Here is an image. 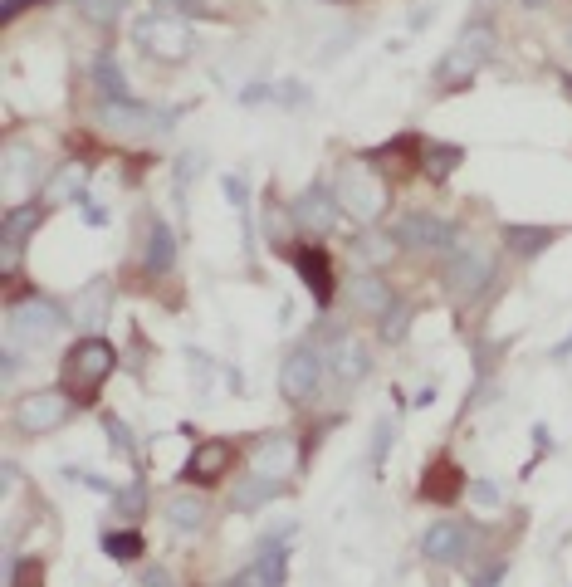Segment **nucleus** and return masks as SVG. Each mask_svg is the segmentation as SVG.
Listing matches in <instances>:
<instances>
[{
	"label": "nucleus",
	"mask_w": 572,
	"mask_h": 587,
	"mask_svg": "<svg viewBox=\"0 0 572 587\" xmlns=\"http://www.w3.org/2000/svg\"><path fill=\"white\" fill-rule=\"evenodd\" d=\"M416 157H421V177L445 181V177H455V167L465 162V147L440 142V137H421V142H416Z\"/></svg>",
	"instance_id": "aec40b11"
},
{
	"label": "nucleus",
	"mask_w": 572,
	"mask_h": 587,
	"mask_svg": "<svg viewBox=\"0 0 572 587\" xmlns=\"http://www.w3.org/2000/svg\"><path fill=\"white\" fill-rule=\"evenodd\" d=\"M84 221H88V226H108V211H103V206H88Z\"/></svg>",
	"instance_id": "37998d69"
},
{
	"label": "nucleus",
	"mask_w": 572,
	"mask_h": 587,
	"mask_svg": "<svg viewBox=\"0 0 572 587\" xmlns=\"http://www.w3.org/2000/svg\"><path fill=\"white\" fill-rule=\"evenodd\" d=\"M489 49H494V40H489V30H475V35H465L460 45L450 49L445 59L436 64V84H445V89H460V84H470L475 79V69H480L484 59H489Z\"/></svg>",
	"instance_id": "9b49d317"
},
{
	"label": "nucleus",
	"mask_w": 572,
	"mask_h": 587,
	"mask_svg": "<svg viewBox=\"0 0 572 587\" xmlns=\"http://www.w3.org/2000/svg\"><path fill=\"white\" fill-rule=\"evenodd\" d=\"M79 10H84L93 25H113L123 15V0H79Z\"/></svg>",
	"instance_id": "473e14b6"
},
{
	"label": "nucleus",
	"mask_w": 572,
	"mask_h": 587,
	"mask_svg": "<svg viewBox=\"0 0 572 587\" xmlns=\"http://www.w3.org/2000/svg\"><path fill=\"white\" fill-rule=\"evenodd\" d=\"M30 5H44V0H5V10H0V20L10 25V20H20V15H25Z\"/></svg>",
	"instance_id": "a19ab883"
},
{
	"label": "nucleus",
	"mask_w": 572,
	"mask_h": 587,
	"mask_svg": "<svg viewBox=\"0 0 572 587\" xmlns=\"http://www.w3.org/2000/svg\"><path fill=\"white\" fill-rule=\"evenodd\" d=\"M0 186H5V196L15 201V206H25V196H30V186H40V157L25 147V142H10L5 147V157H0Z\"/></svg>",
	"instance_id": "ddd939ff"
},
{
	"label": "nucleus",
	"mask_w": 572,
	"mask_h": 587,
	"mask_svg": "<svg viewBox=\"0 0 572 587\" xmlns=\"http://www.w3.org/2000/svg\"><path fill=\"white\" fill-rule=\"evenodd\" d=\"M230 460H235V446H230V441H201V446L191 451V460L181 465V480H186V485H216L220 475L230 470Z\"/></svg>",
	"instance_id": "4468645a"
},
{
	"label": "nucleus",
	"mask_w": 572,
	"mask_h": 587,
	"mask_svg": "<svg viewBox=\"0 0 572 587\" xmlns=\"http://www.w3.org/2000/svg\"><path fill=\"white\" fill-rule=\"evenodd\" d=\"M553 240H558L553 226H504V245H509L514 260H538Z\"/></svg>",
	"instance_id": "393cba45"
},
{
	"label": "nucleus",
	"mask_w": 572,
	"mask_h": 587,
	"mask_svg": "<svg viewBox=\"0 0 572 587\" xmlns=\"http://www.w3.org/2000/svg\"><path fill=\"white\" fill-rule=\"evenodd\" d=\"M64 309L54 304V299H44V294H35V299H15L10 304V314H5V348H49L59 333H64Z\"/></svg>",
	"instance_id": "f03ea898"
},
{
	"label": "nucleus",
	"mask_w": 572,
	"mask_h": 587,
	"mask_svg": "<svg viewBox=\"0 0 572 587\" xmlns=\"http://www.w3.org/2000/svg\"><path fill=\"white\" fill-rule=\"evenodd\" d=\"M558 84H563V93L572 98V74H558Z\"/></svg>",
	"instance_id": "a18cd8bd"
},
{
	"label": "nucleus",
	"mask_w": 572,
	"mask_h": 587,
	"mask_svg": "<svg viewBox=\"0 0 572 587\" xmlns=\"http://www.w3.org/2000/svg\"><path fill=\"white\" fill-rule=\"evenodd\" d=\"M167 519H172V529H181V534H196V529H206L211 509H206L201 495H176L172 504H167Z\"/></svg>",
	"instance_id": "c85d7f7f"
},
{
	"label": "nucleus",
	"mask_w": 572,
	"mask_h": 587,
	"mask_svg": "<svg viewBox=\"0 0 572 587\" xmlns=\"http://www.w3.org/2000/svg\"><path fill=\"white\" fill-rule=\"evenodd\" d=\"M98 123L118 137H162V133H172L176 113L172 108H152V103L128 98V103H103V108H98Z\"/></svg>",
	"instance_id": "39448f33"
},
{
	"label": "nucleus",
	"mask_w": 572,
	"mask_h": 587,
	"mask_svg": "<svg viewBox=\"0 0 572 587\" xmlns=\"http://www.w3.org/2000/svg\"><path fill=\"white\" fill-rule=\"evenodd\" d=\"M44 221V206L40 201H25V206H15L10 216H5V226H0V274L10 279V274L20 270V245H25V235Z\"/></svg>",
	"instance_id": "f8f14e48"
},
{
	"label": "nucleus",
	"mask_w": 572,
	"mask_h": 587,
	"mask_svg": "<svg viewBox=\"0 0 572 587\" xmlns=\"http://www.w3.org/2000/svg\"><path fill=\"white\" fill-rule=\"evenodd\" d=\"M396 250H401V245H396V235H392V230L367 226L362 235H357V255H362L367 265H387V260H392Z\"/></svg>",
	"instance_id": "c756f323"
},
{
	"label": "nucleus",
	"mask_w": 572,
	"mask_h": 587,
	"mask_svg": "<svg viewBox=\"0 0 572 587\" xmlns=\"http://www.w3.org/2000/svg\"><path fill=\"white\" fill-rule=\"evenodd\" d=\"M103 553L132 563V558H142V539H137V534H103Z\"/></svg>",
	"instance_id": "2f4dec72"
},
{
	"label": "nucleus",
	"mask_w": 572,
	"mask_h": 587,
	"mask_svg": "<svg viewBox=\"0 0 572 587\" xmlns=\"http://www.w3.org/2000/svg\"><path fill=\"white\" fill-rule=\"evenodd\" d=\"M84 162H64L54 177L44 181V206H59V201H79L84 196Z\"/></svg>",
	"instance_id": "a878e982"
},
{
	"label": "nucleus",
	"mask_w": 572,
	"mask_h": 587,
	"mask_svg": "<svg viewBox=\"0 0 572 587\" xmlns=\"http://www.w3.org/2000/svg\"><path fill=\"white\" fill-rule=\"evenodd\" d=\"M142 587H176L167 568H142Z\"/></svg>",
	"instance_id": "79ce46f5"
},
{
	"label": "nucleus",
	"mask_w": 572,
	"mask_h": 587,
	"mask_svg": "<svg viewBox=\"0 0 572 587\" xmlns=\"http://www.w3.org/2000/svg\"><path fill=\"white\" fill-rule=\"evenodd\" d=\"M216 587H235V583H216Z\"/></svg>",
	"instance_id": "de8ad7c7"
},
{
	"label": "nucleus",
	"mask_w": 572,
	"mask_h": 587,
	"mask_svg": "<svg viewBox=\"0 0 572 587\" xmlns=\"http://www.w3.org/2000/svg\"><path fill=\"white\" fill-rule=\"evenodd\" d=\"M284 495V480H269V475H245L240 485H235V495H230V509L235 514H250V509H260V504H269V499Z\"/></svg>",
	"instance_id": "b1692460"
},
{
	"label": "nucleus",
	"mask_w": 572,
	"mask_h": 587,
	"mask_svg": "<svg viewBox=\"0 0 572 587\" xmlns=\"http://www.w3.org/2000/svg\"><path fill=\"white\" fill-rule=\"evenodd\" d=\"M74 411H79V397H74L69 387H44V392H30V397L15 402V426H20L25 436H49V431H59Z\"/></svg>",
	"instance_id": "20e7f679"
},
{
	"label": "nucleus",
	"mask_w": 572,
	"mask_h": 587,
	"mask_svg": "<svg viewBox=\"0 0 572 587\" xmlns=\"http://www.w3.org/2000/svg\"><path fill=\"white\" fill-rule=\"evenodd\" d=\"M323 367H328V358L318 353V348H294L289 358H284V372H279V392L294 402V407H304V402H313L318 397V387H323Z\"/></svg>",
	"instance_id": "9d476101"
},
{
	"label": "nucleus",
	"mask_w": 572,
	"mask_h": 587,
	"mask_svg": "<svg viewBox=\"0 0 572 587\" xmlns=\"http://www.w3.org/2000/svg\"><path fill=\"white\" fill-rule=\"evenodd\" d=\"M338 216H343V206H338V196H333L323 181L304 186V191L294 196V206H289V221L304 230L308 240H323L328 230L338 226Z\"/></svg>",
	"instance_id": "1a4fd4ad"
},
{
	"label": "nucleus",
	"mask_w": 572,
	"mask_h": 587,
	"mask_svg": "<svg viewBox=\"0 0 572 587\" xmlns=\"http://www.w3.org/2000/svg\"><path fill=\"white\" fill-rule=\"evenodd\" d=\"M504 573H509V563L504 558H489V563H480V573H470V587H494Z\"/></svg>",
	"instance_id": "e433bc0d"
},
{
	"label": "nucleus",
	"mask_w": 572,
	"mask_h": 587,
	"mask_svg": "<svg viewBox=\"0 0 572 587\" xmlns=\"http://www.w3.org/2000/svg\"><path fill=\"white\" fill-rule=\"evenodd\" d=\"M406 323H411V309H406V304L396 299L392 309H387V328H382V338H387V343H396V338H406Z\"/></svg>",
	"instance_id": "f704fd0d"
},
{
	"label": "nucleus",
	"mask_w": 572,
	"mask_h": 587,
	"mask_svg": "<svg viewBox=\"0 0 572 587\" xmlns=\"http://www.w3.org/2000/svg\"><path fill=\"white\" fill-rule=\"evenodd\" d=\"M328 367L338 372V382H362L367 372H372V358H367V348L352 338V333H343V338H333V353H328Z\"/></svg>",
	"instance_id": "412c9836"
},
{
	"label": "nucleus",
	"mask_w": 572,
	"mask_h": 587,
	"mask_svg": "<svg viewBox=\"0 0 572 587\" xmlns=\"http://www.w3.org/2000/svg\"><path fill=\"white\" fill-rule=\"evenodd\" d=\"M299 460H304V451H299L294 436H264L260 451H255V470L269 480H289L299 470Z\"/></svg>",
	"instance_id": "f3484780"
},
{
	"label": "nucleus",
	"mask_w": 572,
	"mask_h": 587,
	"mask_svg": "<svg viewBox=\"0 0 572 587\" xmlns=\"http://www.w3.org/2000/svg\"><path fill=\"white\" fill-rule=\"evenodd\" d=\"M118 372V353H113V343L108 338H98V333H88V338H79L74 348H69V358H64V387L79 397V402H88L108 377Z\"/></svg>",
	"instance_id": "7ed1b4c3"
},
{
	"label": "nucleus",
	"mask_w": 572,
	"mask_h": 587,
	"mask_svg": "<svg viewBox=\"0 0 572 587\" xmlns=\"http://www.w3.org/2000/svg\"><path fill=\"white\" fill-rule=\"evenodd\" d=\"M103 431H108V441H113V451H118V455H137V441H132L128 421H118V416H103Z\"/></svg>",
	"instance_id": "72a5a7b5"
},
{
	"label": "nucleus",
	"mask_w": 572,
	"mask_h": 587,
	"mask_svg": "<svg viewBox=\"0 0 572 587\" xmlns=\"http://www.w3.org/2000/svg\"><path fill=\"white\" fill-rule=\"evenodd\" d=\"M528 10H543V5H548V0H524Z\"/></svg>",
	"instance_id": "49530a36"
},
{
	"label": "nucleus",
	"mask_w": 572,
	"mask_h": 587,
	"mask_svg": "<svg viewBox=\"0 0 572 587\" xmlns=\"http://www.w3.org/2000/svg\"><path fill=\"white\" fill-rule=\"evenodd\" d=\"M568 353H572V333H568V338H563V343H558V348H553V353H548V358H553V362H563V358H568Z\"/></svg>",
	"instance_id": "c03bdc74"
},
{
	"label": "nucleus",
	"mask_w": 572,
	"mask_h": 587,
	"mask_svg": "<svg viewBox=\"0 0 572 587\" xmlns=\"http://www.w3.org/2000/svg\"><path fill=\"white\" fill-rule=\"evenodd\" d=\"M333 196H338L343 216H352L357 226H377L387 216V206H392V181L382 172H372L367 162H348L338 186H333Z\"/></svg>",
	"instance_id": "f257e3e1"
},
{
	"label": "nucleus",
	"mask_w": 572,
	"mask_h": 587,
	"mask_svg": "<svg viewBox=\"0 0 572 587\" xmlns=\"http://www.w3.org/2000/svg\"><path fill=\"white\" fill-rule=\"evenodd\" d=\"M489 279H494V255L484 250L480 240L455 245V255L445 260V294H455V299H480L484 289H489Z\"/></svg>",
	"instance_id": "423d86ee"
},
{
	"label": "nucleus",
	"mask_w": 572,
	"mask_h": 587,
	"mask_svg": "<svg viewBox=\"0 0 572 587\" xmlns=\"http://www.w3.org/2000/svg\"><path fill=\"white\" fill-rule=\"evenodd\" d=\"M284 255L294 260V270H299V279L308 284V294H313L318 304H328V299H333V265H328V255H323L318 245H289Z\"/></svg>",
	"instance_id": "2eb2a0df"
},
{
	"label": "nucleus",
	"mask_w": 572,
	"mask_h": 587,
	"mask_svg": "<svg viewBox=\"0 0 572 587\" xmlns=\"http://www.w3.org/2000/svg\"><path fill=\"white\" fill-rule=\"evenodd\" d=\"M284 573H289V553L284 548H264L250 568H240L235 587H284Z\"/></svg>",
	"instance_id": "4be33fe9"
},
{
	"label": "nucleus",
	"mask_w": 572,
	"mask_h": 587,
	"mask_svg": "<svg viewBox=\"0 0 572 587\" xmlns=\"http://www.w3.org/2000/svg\"><path fill=\"white\" fill-rule=\"evenodd\" d=\"M387 436H392V421H382V426H377V441H372V465H382V460H387Z\"/></svg>",
	"instance_id": "ea45409f"
},
{
	"label": "nucleus",
	"mask_w": 572,
	"mask_h": 587,
	"mask_svg": "<svg viewBox=\"0 0 572 587\" xmlns=\"http://www.w3.org/2000/svg\"><path fill=\"white\" fill-rule=\"evenodd\" d=\"M460 490H470V485H465V475H460L450 460H436V465L426 470V480H421V495L440 499V504H445V499H455Z\"/></svg>",
	"instance_id": "bb28decb"
},
{
	"label": "nucleus",
	"mask_w": 572,
	"mask_h": 587,
	"mask_svg": "<svg viewBox=\"0 0 572 587\" xmlns=\"http://www.w3.org/2000/svg\"><path fill=\"white\" fill-rule=\"evenodd\" d=\"M40 587L44 583V563H35V558H25V563H15L10 568V587Z\"/></svg>",
	"instance_id": "c9c22d12"
},
{
	"label": "nucleus",
	"mask_w": 572,
	"mask_h": 587,
	"mask_svg": "<svg viewBox=\"0 0 572 587\" xmlns=\"http://www.w3.org/2000/svg\"><path fill=\"white\" fill-rule=\"evenodd\" d=\"M348 304L357 309V314H367V318H387V309L396 304V289L382 279V274H357L348 284Z\"/></svg>",
	"instance_id": "a211bd4d"
},
{
	"label": "nucleus",
	"mask_w": 572,
	"mask_h": 587,
	"mask_svg": "<svg viewBox=\"0 0 572 587\" xmlns=\"http://www.w3.org/2000/svg\"><path fill=\"white\" fill-rule=\"evenodd\" d=\"M470 495L480 499V504H489V509H494V504H499V485H494V480H475V485H470Z\"/></svg>",
	"instance_id": "58836bf2"
},
{
	"label": "nucleus",
	"mask_w": 572,
	"mask_h": 587,
	"mask_svg": "<svg viewBox=\"0 0 572 587\" xmlns=\"http://www.w3.org/2000/svg\"><path fill=\"white\" fill-rule=\"evenodd\" d=\"M392 235H396V245L411 250V255H440V250H450V240H455L450 221H445V216H431V211H406L392 226Z\"/></svg>",
	"instance_id": "6e6552de"
},
{
	"label": "nucleus",
	"mask_w": 572,
	"mask_h": 587,
	"mask_svg": "<svg viewBox=\"0 0 572 587\" xmlns=\"http://www.w3.org/2000/svg\"><path fill=\"white\" fill-rule=\"evenodd\" d=\"M421 553H426L431 563H460V558L470 553V529L455 524V519H440V524H431V529L421 534Z\"/></svg>",
	"instance_id": "dca6fc26"
},
{
	"label": "nucleus",
	"mask_w": 572,
	"mask_h": 587,
	"mask_svg": "<svg viewBox=\"0 0 572 587\" xmlns=\"http://www.w3.org/2000/svg\"><path fill=\"white\" fill-rule=\"evenodd\" d=\"M176 265V235L162 216L147 221V240H142V270L147 274H172Z\"/></svg>",
	"instance_id": "6ab92c4d"
},
{
	"label": "nucleus",
	"mask_w": 572,
	"mask_h": 587,
	"mask_svg": "<svg viewBox=\"0 0 572 587\" xmlns=\"http://www.w3.org/2000/svg\"><path fill=\"white\" fill-rule=\"evenodd\" d=\"M132 40L147 49L152 59H167V64H181V59L191 54V30H186V20H172V15H147V20H137Z\"/></svg>",
	"instance_id": "0eeeda50"
},
{
	"label": "nucleus",
	"mask_w": 572,
	"mask_h": 587,
	"mask_svg": "<svg viewBox=\"0 0 572 587\" xmlns=\"http://www.w3.org/2000/svg\"><path fill=\"white\" fill-rule=\"evenodd\" d=\"M108 304H113V284H108V279H93L84 294H79V304H74V323H79L84 333H98L103 318H108Z\"/></svg>",
	"instance_id": "5701e85b"
},
{
	"label": "nucleus",
	"mask_w": 572,
	"mask_h": 587,
	"mask_svg": "<svg viewBox=\"0 0 572 587\" xmlns=\"http://www.w3.org/2000/svg\"><path fill=\"white\" fill-rule=\"evenodd\" d=\"M157 10H176L186 20H206V0H157Z\"/></svg>",
	"instance_id": "4c0bfd02"
},
{
	"label": "nucleus",
	"mask_w": 572,
	"mask_h": 587,
	"mask_svg": "<svg viewBox=\"0 0 572 587\" xmlns=\"http://www.w3.org/2000/svg\"><path fill=\"white\" fill-rule=\"evenodd\" d=\"M113 509L123 514V519H142V509H147V485L137 480V485H123L118 495H113Z\"/></svg>",
	"instance_id": "7c9ffc66"
},
{
	"label": "nucleus",
	"mask_w": 572,
	"mask_h": 587,
	"mask_svg": "<svg viewBox=\"0 0 572 587\" xmlns=\"http://www.w3.org/2000/svg\"><path fill=\"white\" fill-rule=\"evenodd\" d=\"M93 84L103 93V103H128V79H123V69H118V59L113 54H98L93 59Z\"/></svg>",
	"instance_id": "cd10ccee"
}]
</instances>
